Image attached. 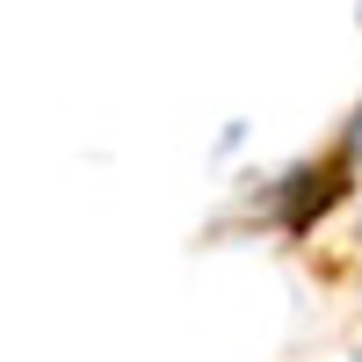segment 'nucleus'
<instances>
[{"instance_id":"1","label":"nucleus","mask_w":362,"mask_h":362,"mask_svg":"<svg viewBox=\"0 0 362 362\" xmlns=\"http://www.w3.org/2000/svg\"><path fill=\"white\" fill-rule=\"evenodd\" d=\"M355 167H348V153L341 145H326V153H305V160H290V167H276L268 181H254V196L232 210V218L218 225V232H232V225H261V232H276V239H312L334 210L355 196Z\"/></svg>"},{"instance_id":"2","label":"nucleus","mask_w":362,"mask_h":362,"mask_svg":"<svg viewBox=\"0 0 362 362\" xmlns=\"http://www.w3.org/2000/svg\"><path fill=\"white\" fill-rule=\"evenodd\" d=\"M334 145L348 153V167L362 174V95H355V109H348V124H341V138H334Z\"/></svg>"},{"instance_id":"3","label":"nucleus","mask_w":362,"mask_h":362,"mask_svg":"<svg viewBox=\"0 0 362 362\" xmlns=\"http://www.w3.org/2000/svg\"><path fill=\"white\" fill-rule=\"evenodd\" d=\"M348 362H362V348H355V355H348Z\"/></svg>"},{"instance_id":"4","label":"nucleus","mask_w":362,"mask_h":362,"mask_svg":"<svg viewBox=\"0 0 362 362\" xmlns=\"http://www.w3.org/2000/svg\"><path fill=\"white\" fill-rule=\"evenodd\" d=\"M355 247H362V232H355Z\"/></svg>"}]
</instances>
